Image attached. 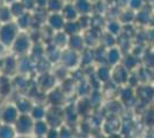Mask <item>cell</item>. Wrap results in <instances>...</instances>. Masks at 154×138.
<instances>
[{
	"label": "cell",
	"instance_id": "6da1fadb",
	"mask_svg": "<svg viewBox=\"0 0 154 138\" xmlns=\"http://www.w3.org/2000/svg\"><path fill=\"white\" fill-rule=\"evenodd\" d=\"M15 24L12 22L1 23L0 24V44L1 45H12L13 41L16 38V30Z\"/></svg>",
	"mask_w": 154,
	"mask_h": 138
},
{
	"label": "cell",
	"instance_id": "7a4b0ae2",
	"mask_svg": "<svg viewBox=\"0 0 154 138\" xmlns=\"http://www.w3.org/2000/svg\"><path fill=\"white\" fill-rule=\"evenodd\" d=\"M13 14L9 9V6L1 5L0 6V23H7L12 19Z\"/></svg>",
	"mask_w": 154,
	"mask_h": 138
},
{
	"label": "cell",
	"instance_id": "3957f363",
	"mask_svg": "<svg viewBox=\"0 0 154 138\" xmlns=\"http://www.w3.org/2000/svg\"><path fill=\"white\" fill-rule=\"evenodd\" d=\"M14 1H17V0H4V2H7V4H12Z\"/></svg>",
	"mask_w": 154,
	"mask_h": 138
},
{
	"label": "cell",
	"instance_id": "277c9868",
	"mask_svg": "<svg viewBox=\"0 0 154 138\" xmlns=\"http://www.w3.org/2000/svg\"><path fill=\"white\" fill-rule=\"evenodd\" d=\"M0 124H1V118H0Z\"/></svg>",
	"mask_w": 154,
	"mask_h": 138
}]
</instances>
